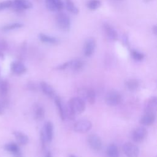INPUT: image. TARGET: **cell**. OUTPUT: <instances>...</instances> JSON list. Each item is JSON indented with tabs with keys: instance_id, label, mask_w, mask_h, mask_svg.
<instances>
[{
	"instance_id": "9a60e30c",
	"label": "cell",
	"mask_w": 157,
	"mask_h": 157,
	"mask_svg": "<svg viewBox=\"0 0 157 157\" xmlns=\"http://www.w3.org/2000/svg\"><path fill=\"white\" fill-rule=\"evenodd\" d=\"M103 27L104 31L109 39H110L111 40H116L117 39L118 33L114 28L108 23H104Z\"/></svg>"
},
{
	"instance_id": "74e56055",
	"label": "cell",
	"mask_w": 157,
	"mask_h": 157,
	"mask_svg": "<svg viewBox=\"0 0 157 157\" xmlns=\"http://www.w3.org/2000/svg\"><path fill=\"white\" fill-rule=\"evenodd\" d=\"M2 113V108H1V104H0V115Z\"/></svg>"
},
{
	"instance_id": "44dd1931",
	"label": "cell",
	"mask_w": 157,
	"mask_h": 157,
	"mask_svg": "<svg viewBox=\"0 0 157 157\" xmlns=\"http://www.w3.org/2000/svg\"><path fill=\"white\" fill-rule=\"evenodd\" d=\"M83 61L80 59H76L70 61L69 67H70L74 71H78L81 70L83 67Z\"/></svg>"
},
{
	"instance_id": "d4e9b609",
	"label": "cell",
	"mask_w": 157,
	"mask_h": 157,
	"mask_svg": "<svg viewBox=\"0 0 157 157\" xmlns=\"http://www.w3.org/2000/svg\"><path fill=\"white\" fill-rule=\"evenodd\" d=\"M65 6L68 11L73 14H78L79 13L78 9L75 6L72 0H65Z\"/></svg>"
},
{
	"instance_id": "6da1fadb",
	"label": "cell",
	"mask_w": 157,
	"mask_h": 157,
	"mask_svg": "<svg viewBox=\"0 0 157 157\" xmlns=\"http://www.w3.org/2000/svg\"><path fill=\"white\" fill-rule=\"evenodd\" d=\"M85 107V102L83 98L80 97L72 98L68 102L66 116L69 114L70 118H73L74 116L83 112Z\"/></svg>"
},
{
	"instance_id": "8d00e7d4",
	"label": "cell",
	"mask_w": 157,
	"mask_h": 157,
	"mask_svg": "<svg viewBox=\"0 0 157 157\" xmlns=\"http://www.w3.org/2000/svg\"><path fill=\"white\" fill-rule=\"evenodd\" d=\"M144 2H150V1H152L153 0H143Z\"/></svg>"
},
{
	"instance_id": "f1b7e54d",
	"label": "cell",
	"mask_w": 157,
	"mask_h": 157,
	"mask_svg": "<svg viewBox=\"0 0 157 157\" xmlns=\"http://www.w3.org/2000/svg\"><path fill=\"white\" fill-rule=\"evenodd\" d=\"M9 90V83L6 80H3L0 83V94L6 96Z\"/></svg>"
},
{
	"instance_id": "ffe728a7",
	"label": "cell",
	"mask_w": 157,
	"mask_h": 157,
	"mask_svg": "<svg viewBox=\"0 0 157 157\" xmlns=\"http://www.w3.org/2000/svg\"><path fill=\"white\" fill-rule=\"evenodd\" d=\"M39 39L41 42L44 43L50 44H58L59 42V40L58 39L43 33H40L39 34Z\"/></svg>"
},
{
	"instance_id": "5b68a950",
	"label": "cell",
	"mask_w": 157,
	"mask_h": 157,
	"mask_svg": "<svg viewBox=\"0 0 157 157\" xmlns=\"http://www.w3.org/2000/svg\"><path fill=\"white\" fill-rule=\"evenodd\" d=\"M147 136V131L144 126H139L136 128L132 132V140L137 143L142 142Z\"/></svg>"
},
{
	"instance_id": "83f0119b",
	"label": "cell",
	"mask_w": 157,
	"mask_h": 157,
	"mask_svg": "<svg viewBox=\"0 0 157 157\" xmlns=\"http://www.w3.org/2000/svg\"><path fill=\"white\" fill-rule=\"evenodd\" d=\"M101 5V2L99 0H90L87 4V7L91 10L98 9Z\"/></svg>"
},
{
	"instance_id": "f546056e",
	"label": "cell",
	"mask_w": 157,
	"mask_h": 157,
	"mask_svg": "<svg viewBox=\"0 0 157 157\" xmlns=\"http://www.w3.org/2000/svg\"><path fill=\"white\" fill-rule=\"evenodd\" d=\"M131 55L132 58L136 61H142L144 58V55L137 50H132L131 52Z\"/></svg>"
},
{
	"instance_id": "cb8c5ba5",
	"label": "cell",
	"mask_w": 157,
	"mask_h": 157,
	"mask_svg": "<svg viewBox=\"0 0 157 157\" xmlns=\"http://www.w3.org/2000/svg\"><path fill=\"white\" fill-rule=\"evenodd\" d=\"M107 157H119L118 148L115 144H112L109 145L106 151Z\"/></svg>"
},
{
	"instance_id": "4316f807",
	"label": "cell",
	"mask_w": 157,
	"mask_h": 157,
	"mask_svg": "<svg viewBox=\"0 0 157 157\" xmlns=\"http://www.w3.org/2000/svg\"><path fill=\"white\" fill-rule=\"evenodd\" d=\"M23 26V25L22 23H13L8 24V25H6L5 26H3L1 28V30L3 31H10V30H13V29L20 28Z\"/></svg>"
},
{
	"instance_id": "7402d4cb",
	"label": "cell",
	"mask_w": 157,
	"mask_h": 157,
	"mask_svg": "<svg viewBox=\"0 0 157 157\" xmlns=\"http://www.w3.org/2000/svg\"><path fill=\"white\" fill-rule=\"evenodd\" d=\"M140 81L136 78L128 79L125 82V85L126 88L131 91H135L138 89L140 86Z\"/></svg>"
},
{
	"instance_id": "ba28073f",
	"label": "cell",
	"mask_w": 157,
	"mask_h": 157,
	"mask_svg": "<svg viewBox=\"0 0 157 157\" xmlns=\"http://www.w3.org/2000/svg\"><path fill=\"white\" fill-rule=\"evenodd\" d=\"M45 2L47 9L52 12L61 10L64 6L62 0H45Z\"/></svg>"
},
{
	"instance_id": "ac0fdd59",
	"label": "cell",
	"mask_w": 157,
	"mask_h": 157,
	"mask_svg": "<svg viewBox=\"0 0 157 157\" xmlns=\"http://www.w3.org/2000/svg\"><path fill=\"white\" fill-rule=\"evenodd\" d=\"M84 96L86 99V100L88 101V102L90 104H94L96 101V94L95 91L93 89L88 88L85 90L84 93Z\"/></svg>"
},
{
	"instance_id": "9c48e42d",
	"label": "cell",
	"mask_w": 157,
	"mask_h": 157,
	"mask_svg": "<svg viewBox=\"0 0 157 157\" xmlns=\"http://www.w3.org/2000/svg\"><path fill=\"white\" fill-rule=\"evenodd\" d=\"M96 40L93 37H90L88 38L86 42H85V48H84V55L85 56L89 57L91 56L96 48Z\"/></svg>"
},
{
	"instance_id": "1f68e13d",
	"label": "cell",
	"mask_w": 157,
	"mask_h": 157,
	"mask_svg": "<svg viewBox=\"0 0 157 157\" xmlns=\"http://www.w3.org/2000/svg\"><path fill=\"white\" fill-rule=\"evenodd\" d=\"M69 63H70V61H67L63 64H61V65L58 66L57 67V69H60V70H64V69H67V67H69Z\"/></svg>"
},
{
	"instance_id": "7a4b0ae2",
	"label": "cell",
	"mask_w": 157,
	"mask_h": 157,
	"mask_svg": "<svg viewBox=\"0 0 157 157\" xmlns=\"http://www.w3.org/2000/svg\"><path fill=\"white\" fill-rule=\"evenodd\" d=\"M56 22L58 27L63 31H69L71 27L69 17L64 13H59L56 17Z\"/></svg>"
},
{
	"instance_id": "484cf974",
	"label": "cell",
	"mask_w": 157,
	"mask_h": 157,
	"mask_svg": "<svg viewBox=\"0 0 157 157\" xmlns=\"http://www.w3.org/2000/svg\"><path fill=\"white\" fill-rule=\"evenodd\" d=\"M4 148L5 150L15 154H18L20 151V148L18 145L17 144L13 142H10L6 144Z\"/></svg>"
},
{
	"instance_id": "7c38bea8",
	"label": "cell",
	"mask_w": 157,
	"mask_h": 157,
	"mask_svg": "<svg viewBox=\"0 0 157 157\" xmlns=\"http://www.w3.org/2000/svg\"><path fill=\"white\" fill-rule=\"evenodd\" d=\"M156 119V113L145 112L144 115L140 120V123L142 125L149 126L152 124Z\"/></svg>"
},
{
	"instance_id": "8992f818",
	"label": "cell",
	"mask_w": 157,
	"mask_h": 157,
	"mask_svg": "<svg viewBox=\"0 0 157 157\" xmlns=\"http://www.w3.org/2000/svg\"><path fill=\"white\" fill-rule=\"evenodd\" d=\"M123 150L127 157H138L139 155V148L131 142H126L123 146Z\"/></svg>"
},
{
	"instance_id": "4fadbf2b",
	"label": "cell",
	"mask_w": 157,
	"mask_h": 157,
	"mask_svg": "<svg viewBox=\"0 0 157 157\" xmlns=\"http://www.w3.org/2000/svg\"><path fill=\"white\" fill-rule=\"evenodd\" d=\"M42 131L45 135L47 142H51L53 136V125L51 121H47L44 126Z\"/></svg>"
},
{
	"instance_id": "d6a6232c",
	"label": "cell",
	"mask_w": 157,
	"mask_h": 157,
	"mask_svg": "<svg viewBox=\"0 0 157 157\" xmlns=\"http://www.w3.org/2000/svg\"><path fill=\"white\" fill-rule=\"evenodd\" d=\"M7 47V44L4 41H0V53H2V52L6 50Z\"/></svg>"
},
{
	"instance_id": "f35d334b",
	"label": "cell",
	"mask_w": 157,
	"mask_h": 157,
	"mask_svg": "<svg viewBox=\"0 0 157 157\" xmlns=\"http://www.w3.org/2000/svg\"><path fill=\"white\" fill-rule=\"evenodd\" d=\"M69 157H76V156L75 155H70L69 156Z\"/></svg>"
},
{
	"instance_id": "836d02e7",
	"label": "cell",
	"mask_w": 157,
	"mask_h": 157,
	"mask_svg": "<svg viewBox=\"0 0 157 157\" xmlns=\"http://www.w3.org/2000/svg\"><path fill=\"white\" fill-rule=\"evenodd\" d=\"M123 41L124 42V44H128V37L127 35L124 34L123 36Z\"/></svg>"
},
{
	"instance_id": "30bf717a",
	"label": "cell",
	"mask_w": 157,
	"mask_h": 157,
	"mask_svg": "<svg viewBox=\"0 0 157 157\" xmlns=\"http://www.w3.org/2000/svg\"><path fill=\"white\" fill-rule=\"evenodd\" d=\"M12 7L17 10H23L32 8L33 4L29 0H13Z\"/></svg>"
},
{
	"instance_id": "d590c367",
	"label": "cell",
	"mask_w": 157,
	"mask_h": 157,
	"mask_svg": "<svg viewBox=\"0 0 157 157\" xmlns=\"http://www.w3.org/2000/svg\"><path fill=\"white\" fill-rule=\"evenodd\" d=\"M45 157H52V155L51 152H50V151H47V153L45 154Z\"/></svg>"
},
{
	"instance_id": "8fae6325",
	"label": "cell",
	"mask_w": 157,
	"mask_h": 157,
	"mask_svg": "<svg viewBox=\"0 0 157 157\" xmlns=\"http://www.w3.org/2000/svg\"><path fill=\"white\" fill-rule=\"evenodd\" d=\"M156 107H157V98L155 96H152L148 98L145 103V107H144L145 112L156 113Z\"/></svg>"
},
{
	"instance_id": "e575fe53",
	"label": "cell",
	"mask_w": 157,
	"mask_h": 157,
	"mask_svg": "<svg viewBox=\"0 0 157 157\" xmlns=\"http://www.w3.org/2000/svg\"><path fill=\"white\" fill-rule=\"evenodd\" d=\"M152 31L155 35H156L157 34V26L156 25H154L152 28Z\"/></svg>"
},
{
	"instance_id": "e0dca14e",
	"label": "cell",
	"mask_w": 157,
	"mask_h": 157,
	"mask_svg": "<svg viewBox=\"0 0 157 157\" xmlns=\"http://www.w3.org/2000/svg\"><path fill=\"white\" fill-rule=\"evenodd\" d=\"M54 99H55V104H56L57 109L58 110L61 119L62 120H64V119L66 118V109H65L64 106L63 105L61 99L58 96H56Z\"/></svg>"
},
{
	"instance_id": "603a6c76",
	"label": "cell",
	"mask_w": 157,
	"mask_h": 157,
	"mask_svg": "<svg viewBox=\"0 0 157 157\" xmlns=\"http://www.w3.org/2000/svg\"><path fill=\"white\" fill-rule=\"evenodd\" d=\"M33 112H34V118L36 120H40L44 117V115H45L44 109L42 106H41L39 104H36L34 106Z\"/></svg>"
},
{
	"instance_id": "3957f363",
	"label": "cell",
	"mask_w": 157,
	"mask_h": 157,
	"mask_svg": "<svg viewBox=\"0 0 157 157\" xmlns=\"http://www.w3.org/2000/svg\"><path fill=\"white\" fill-rule=\"evenodd\" d=\"M121 100L120 93L116 90H111L109 91L105 98V102L110 106H115L120 104Z\"/></svg>"
},
{
	"instance_id": "4dcf8cb0",
	"label": "cell",
	"mask_w": 157,
	"mask_h": 157,
	"mask_svg": "<svg viewBox=\"0 0 157 157\" xmlns=\"http://www.w3.org/2000/svg\"><path fill=\"white\" fill-rule=\"evenodd\" d=\"M12 1L10 0H7V1L1 2H0V10L12 7Z\"/></svg>"
},
{
	"instance_id": "52a82bcc",
	"label": "cell",
	"mask_w": 157,
	"mask_h": 157,
	"mask_svg": "<svg viewBox=\"0 0 157 157\" xmlns=\"http://www.w3.org/2000/svg\"><path fill=\"white\" fill-rule=\"evenodd\" d=\"M88 143L90 148L96 151L102 149V142L101 138L96 134H91L88 137Z\"/></svg>"
},
{
	"instance_id": "2e32d148",
	"label": "cell",
	"mask_w": 157,
	"mask_h": 157,
	"mask_svg": "<svg viewBox=\"0 0 157 157\" xmlns=\"http://www.w3.org/2000/svg\"><path fill=\"white\" fill-rule=\"evenodd\" d=\"M12 71L16 74H22L26 72V68L24 64L20 61H14L11 64Z\"/></svg>"
},
{
	"instance_id": "d6986e66",
	"label": "cell",
	"mask_w": 157,
	"mask_h": 157,
	"mask_svg": "<svg viewBox=\"0 0 157 157\" xmlns=\"http://www.w3.org/2000/svg\"><path fill=\"white\" fill-rule=\"evenodd\" d=\"M13 134L19 144L24 145L28 143L29 138L25 134L20 131H15L13 132Z\"/></svg>"
},
{
	"instance_id": "5bb4252c",
	"label": "cell",
	"mask_w": 157,
	"mask_h": 157,
	"mask_svg": "<svg viewBox=\"0 0 157 157\" xmlns=\"http://www.w3.org/2000/svg\"><path fill=\"white\" fill-rule=\"evenodd\" d=\"M40 87L42 92L48 97L50 98H55L56 95L53 88L45 82H42L40 84Z\"/></svg>"
},
{
	"instance_id": "277c9868",
	"label": "cell",
	"mask_w": 157,
	"mask_h": 157,
	"mask_svg": "<svg viewBox=\"0 0 157 157\" xmlns=\"http://www.w3.org/2000/svg\"><path fill=\"white\" fill-rule=\"evenodd\" d=\"M92 128V123L87 120H81L74 124V130L78 133H86Z\"/></svg>"
}]
</instances>
